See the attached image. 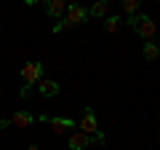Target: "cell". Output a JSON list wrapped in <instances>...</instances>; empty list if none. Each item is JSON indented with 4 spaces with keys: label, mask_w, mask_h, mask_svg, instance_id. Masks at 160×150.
<instances>
[{
    "label": "cell",
    "mask_w": 160,
    "mask_h": 150,
    "mask_svg": "<svg viewBox=\"0 0 160 150\" xmlns=\"http://www.w3.org/2000/svg\"><path fill=\"white\" fill-rule=\"evenodd\" d=\"M40 78H43V64H40V62H27L22 67V81L27 83V86L22 88V99L29 97V86H38Z\"/></svg>",
    "instance_id": "cell-1"
},
{
    "label": "cell",
    "mask_w": 160,
    "mask_h": 150,
    "mask_svg": "<svg viewBox=\"0 0 160 150\" xmlns=\"http://www.w3.org/2000/svg\"><path fill=\"white\" fill-rule=\"evenodd\" d=\"M67 16H64V24H67V27H72V24H83L88 19V11L83 6H78V3H72V6H67Z\"/></svg>",
    "instance_id": "cell-2"
},
{
    "label": "cell",
    "mask_w": 160,
    "mask_h": 150,
    "mask_svg": "<svg viewBox=\"0 0 160 150\" xmlns=\"http://www.w3.org/2000/svg\"><path fill=\"white\" fill-rule=\"evenodd\" d=\"M99 131V123H96V115H93V110L86 107L83 110V121H80V134H86V137H93Z\"/></svg>",
    "instance_id": "cell-3"
},
{
    "label": "cell",
    "mask_w": 160,
    "mask_h": 150,
    "mask_svg": "<svg viewBox=\"0 0 160 150\" xmlns=\"http://www.w3.org/2000/svg\"><path fill=\"white\" fill-rule=\"evenodd\" d=\"M136 32L142 35V38H147V40H152L155 38V22L142 13V16H139V24H136Z\"/></svg>",
    "instance_id": "cell-4"
},
{
    "label": "cell",
    "mask_w": 160,
    "mask_h": 150,
    "mask_svg": "<svg viewBox=\"0 0 160 150\" xmlns=\"http://www.w3.org/2000/svg\"><path fill=\"white\" fill-rule=\"evenodd\" d=\"M8 123H13L16 129H29L35 123V115H32V113H27V110H19V113H13V118Z\"/></svg>",
    "instance_id": "cell-5"
},
{
    "label": "cell",
    "mask_w": 160,
    "mask_h": 150,
    "mask_svg": "<svg viewBox=\"0 0 160 150\" xmlns=\"http://www.w3.org/2000/svg\"><path fill=\"white\" fill-rule=\"evenodd\" d=\"M38 94H43V97H56L59 94V83L51 81V78H40L38 81Z\"/></svg>",
    "instance_id": "cell-6"
},
{
    "label": "cell",
    "mask_w": 160,
    "mask_h": 150,
    "mask_svg": "<svg viewBox=\"0 0 160 150\" xmlns=\"http://www.w3.org/2000/svg\"><path fill=\"white\" fill-rule=\"evenodd\" d=\"M48 123H51L53 134H64L67 129H75V121H72V118H48Z\"/></svg>",
    "instance_id": "cell-7"
},
{
    "label": "cell",
    "mask_w": 160,
    "mask_h": 150,
    "mask_svg": "<svg viewBox=\"0 0 160 150\" xmlns=\"http://www.w3.org/2000/svg\"><path fill=\"white\" fill-rule=\"evenodd\" d=\"M88 145H91V137H86V134H80V131H75L69 137V150H86Z\"/></svg>",
    "instance_id": "cell-8"
},
{
    "label": "cell",
    "mask_w": 160,
    "mask_h": 150,
    "mask_svg": "<svg viewBox=\"0 0 160 150\" xmlns=\"http://www.w3.org/2000/svg\"><path fill=\"white\" fill-rule=\"evenodd\" d=\"M46 11H48V16H62L64 11H67V3H64V0H51V3H48L46 6Z\"/></svg>",
    "instance_id": "cell-9"
},
{
    "label": "cell",
    "mask_w": 160,
    "mask_h": 150,
    "mask_svg": "<svg viewBox=\"0 0 160 150\" xmlns=\"http://www.w3.org/2000/svg\"><path fill=\"white\" fill-rule=\"evenodd\" d=\"M107 11H109V6L104 3V0H99V3H93V6H91V16L102 19V16H107Z\"/></svg>",
    "instance_id": "cell-10"
},
{
    "label": "cell",
    "mask_w": 160,
    "mask_h": 150,
    "mask_svg": "<svg viewBox=\"0 0 160 150\" xmlns=\"http://www.w3.org/2000/svg\"><path fill=\"white\" fill-rule=\"evenodd\" d=\"M158 43H144V59H149V62H155L158 59Z\"/></svg>",
    "instance_id": "cell-11"
},
{
    "label": "cell",
    "mask_w": 160,
    "mask_h": 150,
    "mask_svg": "<svg viewBox=\"0 0 160 150\" xmlns=\"http://www.w3.org/2000/svg\"><path fill=\"white\" fill-rule=\"evenodd\" d=\"M120 22H123L120 16H107V22H104V29H107V32H118Z\"/></svg>",
    "instance_id": "cell-12"
},
{
    "label": "cell",
    "mask_w": 160,
    "mask_h": 150,
    "mask_svg": "<svg viewBox=\"0 0 160 150\" xmlns=\"http://www.w3.org/2000/svg\"><path fill=\"white\" fill-rule=\"evenodd\" d=\"M123 11H126L128 16H133V13H139V3L136 0H123Z\"/></svg>",
    "instance_id": "cell-13"
},
{
    "label": "cell",
    "mask_w": 160,
    "mask_h": 150,
    "mask_svg": "<svg viewBox=\"0 0 160 150\" xmlns=\"http://www.w3.org/2000/svg\"><path fill=\"white\" fill-rule=\"evenodd\" d=\"M62 29H67V24H64V19H59V24H56V27H53V32L59 35V32H62Z\"/></svg>",
    "instance_id": "cell-14"
},
{
    "label": "cell",
    "mask_w": 160,
    "mask_h": 150,
    "mask_svg": "<svg viewBox=\"0 0 160 150\" xmlns=\"http://www.w3.org/2000/svg\"><path fill=\"white\" fill-rule=\"evenodd\" d=\"M27 150H40V147H38V145H29V147H27Z\"/></svg>",
    "instance_id": "cell-15"
}]
</instances>
